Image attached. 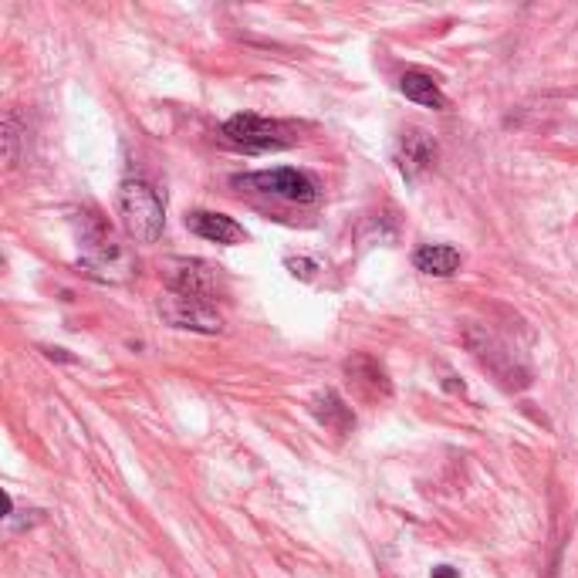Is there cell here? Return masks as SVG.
Instances as JSON below:
<instances>
[{"instance_id": "cell-1", "label": "cell", "mask_w": 578, "mask_h": 578, "mask_svg": "<svg viewBox=\"0 0 578 578\" xmlns=\"http://www.w3.org/2000/svg\"><path fill=\"white\" fill-rule=\"evenodd\" d=\"M119 217L132 240L156 244L166 224V207L146 180H126L119 190Z\"/></svg>"}, {"instance_id": "cell-2", "label": "cell", "mask_w": 578, "mask_h": 578, "mask_svg": "<svg viewBox=\"0 0 578 578\" xmlns=\"http://www.w3.org/2000/svg\"><path fill=\"white\" fill-rule=\"evenodd\" d=\"M159 315H163L173 328H190V332H203V335L224 332V318H220V311L213 308V301H207V298L166 291V295L159 298Z\"/></svg>"}, {"instance_id": "cell-3", "label": "cell", "mask_w": 578, "mask_h": 578, "mask_svg": "<svg viewBox=\"0 0 578 578\" xmlns=\"http://www.w3.org/2000/svg\"><path fill=\"white\" fill-rule=\"evenodd\" d=\"M224 139L244 153H268V149L291 146L288 129L281 122L261 119V115H234L224 122Z\"/></svg>"}, {"instance_id": "cell-4", "label": "cell", "mask_w": 578, "mask_h": 578, "mask_svg": "<svg viewBox=\"0 0 578 578\" xmlns=\"http://www.w3.org/2000/svg\"><path fill=\"white\" fill-rule=\"evenodd\" d=\"M237 186H254V190L268 193V197H281L288 203H315L318 200V186L308 180L305 173L298 170H264L251 176H237Z\"/></svg>"}, {"instance_id": "cell-5", "label": "cell", "mask_w": 578, "mask_h": 578, "mask_svg": "<svg viewBox=\"0 0 578 578\" xmlns=\"http://www.w3.org/2000/svg\"><path fill=\"white\" fill-rule=\"evenodd\" d=\"M82 240H85V268L92 274H102V278H112V281H119L115 271L129 274L132 264H129L126 247L115 244V237L102 224H92V230L82 234Z\"/></svg>"}, {"instance_id": "cell-6", "label": "cell", "mask_w": 578, "mask_h": 578, "mask_svg": "<svg viewBox=\"0 0 578 578\" xmlns=\"http://www.w3.org/2000/svg\"><path fill=\"white\" fill-rule=\"evenodd\" d=\"M220 288V268L207 261H173L170 264V291L193 298H213Z\"/></svg>"}, {"instance_id": "cell-7", "label": "cell", "mask_w": 578, "mask_h": 578, "mask_svg": "<svg viewBox=\"0 0 578 578\" xmlns=\"http://www.w3.org/2000/svg\"><path fill=\"white\" fill-rule=\"evenodd\" d=\"M186 227L193 230L197 237L210 240V244H244V227L237 224L234 217H227V213H210V210H197L186 217Z\"/></svg>"}, {"instance_id": "cell-8", "label": "cell", "mask_w": 578, "mask_h": 578, "mask_svg": "<svg viewBox=\"0 0 578 578\" xmlns=\"http://www.w3.org/2000/svg\"><path fill=\"white\" fill-rule=\"evenodd\" d=\"M413 264H416V271L433 274V278H450V274H457V268H460V251L450 244H426L416 251Z\"/></svg>"}, {"instance_id": "cell-9", "label": "cell", "mask_w": 578, "mask_h": 578, "mask_svg": "<svg viewBox=\"0 0 578 578\" xmlns=\"http://www.w3.org/2000/svg\"><path fill=\"white\" fill-rule=\"evenodd\" d=\"M433 156H437V146L426 139V132H406L403 149H399V170H403V176L413 180L420 170H430Z\"/></svg>"}, {"instance_id": "cell-10", "label": "cell", "mask_w": 578, "mask_h": 578, "mask_svg": "<svg viewBox=\"0 0 578 578\" xmlns=\"http://www.w3.org/2000/svg\"><path fill=\"white\" fill-rule=\"evenodd\" d=\"M399 92H403L409 102L426 105V109H447V95L440 92L430 75H420V71H406V75L399 78Z\"/></svg>"}, {"instance_id": "cell-11", "label": "cell", "mask_w": 578, "mask_h": 578, "mask_svg": "<svg viewBox=\"0 0 578 578\" xmlns=\"http://www.w3.org/2000/svg\"><path fill=\"white\" fill-rule=\"evenodd\" d=\"M311 413H315L325 426H332V430H339V433L352 430V426H355L352 409L345 406L335 393H318L315 399H311Z\"/></svg>"}, {"instance_id": "cell-12", "label": "cell", "mask_w": 578, "mask_h": 578, "mask_svg": "<svg viewBox=\"0 0 578 578\" xmlns=\"http://www.w3.org/2000/svg\"><path fill=\"white\" fill-rule=\"evenodd\" d=\"M14 142H17V115L7 112V115H4V149H7V163H14V159H17Z\"/></svg>"}, {"instance_id": "cell-13", "label": "cell", "mask_w": 578, "mask_h": 578, "mask_svg": "<svg viewBox=\"0 0 578 578\" xmlns=\"http://www.w3.org/2000/svg\"><path fill=\"white\" fill-rule=\"evenodd\" d=\"M288 271L295 274V278H311V274L318 271V264L305 261V257H288Z\"/></svg>"}, {"instance_id": "cell-14", "label": "cell", "mask_w": 578, "mask_h": 578, "mask_svg": "<svg viewBox=\"0 0 578 578\" xmlns=\"http://www.w3.org/2000/svg\"><path fill=\"white\" fill-rule=\"evenodd\" d=\"M430 578H460V572H457V568H450V565H437L430 572Z\"/></svg>"}]
</instances>
